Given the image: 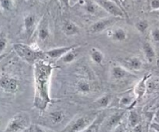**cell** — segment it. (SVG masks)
<instances>
[{"instance_id":"obj_1","label":"cell","mask_w":159,"mask_h":132,"mask_svg":"<svg viewBox=\"0 0 159 132\" xmlns=\"http://www.w3.org/2000/svg\"><path fill=\"white\" fill-rule=\"evenodd\" d=\"M53 68V65L43 59H40L34 64V106L40 110H46L51 101L50 84Z\"/></svg>"},{"instance_id":"obj_2","label":"cell","mask_w":159,"mask_h":132,"mask_svg":"<svg viewBox=\"0 0 159 132\" xmlns=\"http://www.w3.org/2000/svg\"><path fill=\"white\" fill-rule=\"evenodd\" d=\"M12 48H13L16 54L22 60L26 61V63L31 64V65H34L37 61L40 60V59H43V57H46L44 52L30 46V45L16 43H14Z\"/></svg>"},{"instance_id":"obj_3","label":"cell","mask_w":159,"mask_h":132,"mask_svg":"<svg viewBox=\"0 0 159 132\" xmlns=\"http://www.w3.org/2000/svg\"><path fill=\"white\" fill-rule=\"evenodd\" d=\"M31 119L26 112L16 113L8 122L3 132H23L30 127Z\"/></svg>"},{"instance_id":"obj_4","label":"cell","mask_w":159,"mask_h":132,"mask_svg":"<svg viewBox=\"0 0 159 132\" xmlns=\"http://www.w3.org/2000/svg\"><path fill=\"white\" fill-rule=\"evenodd\" d=\"M97 117L94 113H87L73 119L61 132H82Z\"/></svg>"},{"instance_id":"obj_5","label":"cell","mask_w":159,"mask_h":132,"mask_svg":"<svg viewBox=\"0 0 159 132\" xmlns=\"http://www.w3.org/2000/svg\"><path fill=\"white\" fill-rule=\"evenodd\" d=\"M96 4L112 16L124 19L127 16L124 9L112 0H94Z\"/></svg>"},{"instance_id":"obj_6","label":"cell","mask_w":159,"mask_h":132,"mask_svg":"<svg viewBox=\"0 0 159 132\" xmlns=\"http://www.w3.org/2000/svg\"><path fill=\"white\" fill-rule=\"evenodd\" d=\"M120 18L114 16L105 17L98 20L97 21L92 23L89 27V33L91 34H98L108 30L111 26H113L116 23Z\"/></svg>"},{"instance_id":"obj_7","label":"cell","mask_w":159,"mask_h":132,"mask_svg":"<svg viewBox=\"0 0 159 132\" xmlns=\"http://www.w3.org/2000/svg\"><path fill=\"white\" fill-rule=\"evenodd\" d=\"M36 34H37V41L40 43H46L50 39L51 30H50L49 21L47 16H43L39 21L37 30H36Z\"/></svg>"},{"instance_id":"obj_8","label":"cell","mask_w":159,"mask_h":132,"mask_svg":"<svg viewBox=\"0 0 159 132\" xmlns=\"http://www.w3.org/2000/svg\"><path fill=\"white\" fill-rule=\"evenodd\" d=\"M20 82L16 78L8 75H2L0 77V88L9 93H14L19 89Z\"/></svg>"},{"instance_id":"obj_9","label":"cell","mask_w":159,"mask_h":132,"mask_svg":"<svg viewBox=\"0 0 159 132\" xmlns=\"http://www.w3.org/2000/svg\"><path fill=\"white\" fill-rule=\"evenodd\" d=\"M39 21L40 20H37V16L35 14L30 13L25 16L23 18V27L27 37H30L33 34L36 32Z\"/></svg>"},{"instance_id":"obj_10","label":"cell","mask_w":159,"mask_h":132,"mask_svg":"<svg viewBox=\"0 0 159 132\" xmlns=\"http://www.w3.org/2000/svg\"><path fill=\"white\" fill-rule=\"evenodd\" d=\"M110 76L114 80L120 81L127 79L129 76L134 77V75L121 65H115L110 68Z\"/></svg>"},{"instance_id":"obj_11","label":"cell","mask_w":159,"mask_h":132,"mask_svg":"<svg viewBox=\"0 0 159 132\" xmlns=\"http://www.w3.org/2000/svg\"><path fill=\"white\" fill-rule=\"evenodd\" d=\"M120 65L124 66L129 71H140L143 68L142 60L138 56L127 57L120 61Z\"/></svg>"},{"instance_id":"obj_12","label":"cell","mask_w":159,"mask_h":132,"mask_svg":"<svg viewBox=\"0 0 159 132\" xmlns=\"http://www.w3.org/2000/svg\"><path fill=\"white\" fill-rule=\"evenodd\" d=\"M77 46V44L71 45V46H63V47H57V48H51V49L48 50L44 51L45 56L50 57L51 59H55V60H59L65 54H66L68 51L74 48L75 47Z\"/></svg>"},{"instance_id":"obj_13","label":"cell","mask_w":159,"mask_h":132,"mask_svg":"<svg viewBox=\"0 0 159 132\" xmlns=\"http://www.w3.org/2000/svg\"><path fill=\"white\" fill-rule=\"evenodd\" d=\"M108 36L113 41L120 43V42L125 41L127 39V32L124 28L116 27L115 29L109 30Z\"/></svg>"},{"instance_id":"obj_14","label":"cell","mask_w":159,"mask_h":132,"mask_svg":"<svg viewBox=\"0 0 159 132\" xmlns=\"http://www.w3.org/2000/svg\"><path fill=\"white\" fill-rule=\"evenodd\" d=\"M62 31L67 37H73V36L79 35L80 33V29L79 26L73 21L66 20L62 25Z\"/></svg>"},{"instance_id":"obj_15","label":"cell","mask_w":159,"mask_h":132,"mask_svg":"<svg viewBox=\"0 0 159 132\" xmlns=\"http://www.w3.org/2000/svg\"><path fill=\"white\" fill-rule=\"evenodd\" d=\"M81 48V45L77 44V46L75 47L74 48L71 49L70 51H68L66 54H64L59 61L62 62L63 64H71L72 63L73 61L77 59L78 55H79V48Z\"/></svg>"},{"instance_id":"obj_16","label":"cell","mask_w":159,"mask_h":132,"mask_svg":"<svg viewBox=\"0 0 159 132\" xmlns=\"http://www.w3.org/2000/svg\"><path fill=\"white\" fill-rule=\"evenodd\" d=\"M124 116V111H119L116 112L113 114L109 117L108 121L107 123V128L110 130H113L118 124H120L122 121L123 116Z\"/></svg>"},{"instance_id":"obj_17","label":"cell","mask_w":159,"mask_h":132,"mask_svg":"<svg viewBox=\"0 0 159 132\" xmlns=\"http://www.w3.org/2000/svg\"><path fill=\"white\" fill-rule=\"evenodd\" d=\"M149 77V75H145L135 86L134 90V93L135 96H136L137 99H140L144 95V93H146V90H147V79Z\"/></svg>"},{"instance_id":"obj_18","label":"cell","mask_w":159,"mask_h":132,"mask_svg":"<svg viewBox=\"0 0 159 132\" xmlns=\"http://www.w3.org/2000/svg\"><path fill=\"white\" fill-rule=\"evenodd\" d=\"M142 51L144 57H145V59L147 60V61H153L154 59L155 58L156 54H155V49H154L153 46H152L149 42H144V43H143Z\"/></svg>"},{"instance_id":"obj_19","label":"cell","mask_w":159,"mask_h":132,"mask_svg":"<svg viewBox=\"0 0 159 132\" xmlns=\"http://www.w3.org/2000/svg\"><path fill=\"white\" fill-rule=\"evenodd\" d=\"M137 100L138 99H137L134 93H127V94H124V96L120 97L119 100V105L120 107H132L136 102Z\"/></svg>"},{"instance_id":"obj_20","label":"cell","mask_w":159,"mask_h":132,"mask_svg":"<svg viewBox=\"0 0 159 132\" xmlns=\"http://www.w3.org/2000/svg\"><path fill=\"white\" fill-rule=\"evenodd\" d=\"M89 57L92 61L96 65H102L104 61V54L99 48H92L89 51Z\"/></svg>"},{"instance_id":"obj_21","label":"cell","mask_w":159,"mask_h":132,"mask_svg":"<svg viewBox=\"0 0 159 132\" xmlns=\"http://www.w3.org/2000/svg\"><path fill=\"white\" fill-rule=\"evenodd\" d=\"M76 89L81 94H88L91 92L92 85L86 79H80L76 83Z\"/></svg>"},{"instance_id":"obj_22","label":"cell","mask_w":159,"mask_h":132,"mask_svg":"<svg viewBox=\"0 0 159 132\" xmlns=\"http://www.w3.org/2000/svg\"><path fill=\"white\" fill-rule=\"evenodd\" d=\"M111 100L112 97L110 95H103V96H100V97L98 98L97 99L95 100V102H93V106L97 109L106 108V107H107L110 105V102H111Z\"/></svg>"},{"instance_id":"obj_23","label":"cell","mask_w":159,"mask_h":132,"mask_svg":"<svg viewBox=\"0 0 159 132\" xmlns=\"http://www.w3.org/2000/svg\"><path fill=\"white\" fill-rule=\"evenodd\" d=\"M65 117V113L62 110H54L50 113L49 118L53 124H59L64 121Z\"/></svg>"},{"instance_id":"obj_24","label":"cell","mask_w":159,"mask_h":132,"mask_svg":"<svg viewBox=\"0 0 159 132\" xmlns=\"http://www.w3.org/2000/svg\"><path fill=\"white\" fill-rule=\"evenodd\" d=\"M140 124V116L138 112L134 110L130 111L128 116V125L130 128H133L135 126Z\"/></svg>"},{"instance_id":"obj_25","label":"cell","mask_w":159,"mask_h":132,"mask_svg":"<svg viewBox=\"0 0 159 132\" xmlns=\"http://www.w3.org/2000/svg\"><path fill=\"white\" fill-rule=\"evenodd\" d=\"M101 122H102V117L97 116L96 120L82 132H98Z\"/></svg>"},{"instance_id":"obj_26","label":"cell","mask_w":159,"mask_h":132,"mask_svg":"<svg viewBox=\"0 0 159 132\" xmlns=\"http://www.w3.org/2000/svg\"><path fill=\"white\" fill-rule=\"evenodd\" d=\"M148 22L145 20H139V21L137 22L136 24H135V27H136L137 30L139 33H141V34H144V33L147 31V30L148 29Z\"/></svg>"},{"instance_id":"obj_27","label":"cell","mask_w":159,"mask_h":132,"mask_svg":"<svg viewBox=\"0 0 159 132\" xmlns=\"http://www.w3.org/2000/svg\"><path fill=\"white\" fill-rule=\"evenodd\" d=\"M8 39L6 34L2 30H0V54H3L7 47Z\"/></svg>"},{"instance_id":"obj_28","label":"cell","mask_w":159,"mask_h":132,"mask_svg":"<svg viewBox=\"0 0 159 132\" xmlns=\"http://www.w3.org/2000/svg\"><path fill=\"white\" fill-rule=\"evenodd\" d=\"M13 0H0V7L5 11H9L12 9L14 5Z\"/></svg>"},{"instance_id":"obj_29","label":"cell","mask_w":159,"mask_h":132,"mask_svg":"<svg viewBox=\"0 0 159 132\" xmlns=\"http://www.w3.org/2000/svg\"><path fill=\"white\" fill-rule=\"evenodd\" d=\"M150 36L152 40L155 43H159V28L155 27L152 29L150 32Z\"/></svg>"},{"instance_id":"obj_30","label":"cell","mask_w":159,"mask_h":132,"mask_svg":"<svg viewBox=\"0 0 159 132\" xmlns=\"http://www.w3.org/2000/svg\"><path fill=\"white\" fill-rule=\"evenodd\" d=\"M112 132H127L125 125H124V124H122V123H120V124H118V125L113 129Z\"/></svg>"},{"instance_id":"obj_31","label":"cell","mask_w":159,"mask_h":132,"mask_svg":"<svg viewBox=\"0 0 159 132\" xmlns=\"http://www.w3.org/2000/svg\"><path fill=\"white\" fill-rule=\"evenodd\" d=\"M150 7L152 11L159 9V0H151Z\"/></svg>"},{"instance_id":"obj_32","label":"cell","mask_w":159,"mask_h":132,"mask_svg":"<svg viewBox=\"0 0 159 132\" xmlns=\"http://www.w3.org/2000/svg\"><path fill=\"white\" fill-rule=\"evenodd\" d=\"M132 132H142V126L141 124H138L137 126H135L134 127L131 128Z\"/></svg>"},{"instance_id":"obj_33","label":"cell","mask_w":159,"mask_h":132,"mask_svg":"<svg viewBox=\"0 0 159 132\" xmlns=\"http://www.w3.org/2000/svg\"><path fill=\"white\" fill-rule=\"evenodd\" d=\"M34 132H46V130L40 126L36 125L35 128H34Z\"/></svg>"},{"instance_id":"obj_34","label":"cell","mask_w":159,"mask_h":132,"mask_svg":"<svg viewBox=\"0 0 159 132\" xmlns=\"http://www.w3.org/2000/svg\"><path fill=\"white\" fill-rule=\"evenodd\" d=\"M119 2L124 9V8H127V5H128V0H119Z\"/></svg>"},{"instance_id":"obj_35","label":"cell","mask_w":159,"mask_h":132,"mask_svg":"<svg viewBox=\"0 0 159 132\" xmlns=\"http://www.w3.org/2000/svg\"><path fill=\"white\" fill-rule=\"evenodd\" d=\"M152 13H154L155 16L156 17L157 19H158V20H159V9H157V10L152 11Z\"/></svg>"},{"instance_id":"obj_36","label":"cell","mask_w":159,"mask_h":132,"mask_svg":"<svg viewBox=\"0 0 159 132\" xmlns=\"http://www.w3.org/2000/svg\"><path fill=\"white\" fill-rule=\"evenodd\" d=\"M79 0H69V4L71 6H73V5H75L79 2Z\"/></svg>"},{"instance_id":"obj_37","label":"cell","mask_w":159,"mask_h":132,"mask_svg":"<svg viewBox=\"0 0 159 132\" xmlns=\"http://www.w3.org/2000/svg\"><path fill=\"white\" fill-rule=\"evenodd\" d=\"M7 55H8V53H3V54H0V61H1L2 60H3V59H4Z\"/></svg>"},{"instance_id":"obj_38","label":"cell","mask_w":159,"mask_h":132,"mask_svg":"<svg viewBox=\"0 0 159 132\" xmlns=\"http://www.w3.org/2000/svg\"><path fill=\"white\" fill-rule=\"evenodd\" d=\"M64 4H65L66 6H69V0H61Z\"/></svg>"},{"instance_id":"obj_39","label":"cell","mask_w":159,"mask_h":132,"mask_svg":"<svg viewBox=\"0 0 159 132\" xmlns=\"http://www.w3.org/2000/svg\"><path fill=\"white\" fill-rule=\"evenodd\" d=\"M155 117H156V119L159 121V109L158 110V111L156 112V115H155Z\"/></svg>"},{"instance_id":"obj_40","label":"cell","mask_w":159,"mask_h":132,"mask_svg":"<svg viewBox=\"0 0 159 132\" xmlns=\"http://www.w3.org/2000/svg\"><path fill=\"white\" fill-rule=\"evenodd\" d=\"M13 1H14V2H19L22 1V0H13Z\"/></svg>"},{"instance_id":"obj_41","label":"cell","mask_w":159,"mask_h":132,"mask_svg":"<svg viewBox=\"0 0 159 132\" xmlns=\"http://www.w3.org/2000/svg\"><path fill=\"white\" fill-rule=\"evenodd\" d=\"M157 71H158V74H159V63H158V67H157Z\"/></svg>"},{"instance_id":"obj_42","label":"cell","mask_w":159,"mask_h":132,"mask_svg":"<svg viewBox=\"0 0 159 132\" xmlns=\"http://www.w3.org/2000/svg\"><path fill=\"white\" fill-rule=\"evenodd\" d=\"M145 132H148V129H147V130H146Z\"/></svg>"},{"instance_id":"obj_43","label":"cell","mask_w":159,"mask_h":132,"mask_svg":"<svg viewBox=\"0 0 159 132\" xmlns=\"http://www.w3.org/2000/svg\"><path fill=\"white\" fill-rule=\"evenodd\" d=\"M40 1H45V0H40Z\"/></svg>"},{"instance_id":"obj_44","label":"cell","mask_w":159,"mask_h":132,"mask_svg":"<svg viewBox=\"0 0 159 132\" xmlns=\"http://www.w3.org/2000/svg\"><path fill=\"white\" fill-rule=\"evenodd\" d=\"M137 1H138V0H137Z\"/></svg>"}]
</instances>
